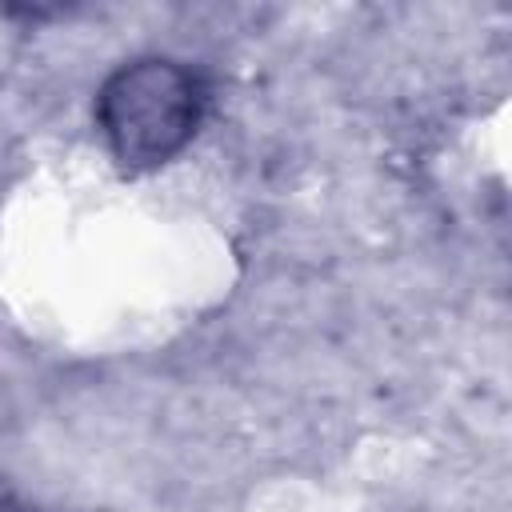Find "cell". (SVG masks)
I'll return each instance as SVG.
<instances>
[{
    "label": "cell",
    "mask_w": 512,
    "mask_h": 512,
    "mask_svg": "<svg viewBox=\"0 0 512 512\" xmlns=\"http://www.w3.org/2000/svg\"><path fill=\"white\" fill-rule=\"evenodd\" d=\"M92 120L108 160L124 176H148L180 160L200 136L208 84L188 60L144 52L100 80Z\"/></svg>",
    "instance_id": "1"
},
{
    "label": "cell",
    "mask_w": 512,
    "mask_h": 512,
    "mask_svg": "<svg viewBox=\"0 0 512 512\" xmlns=\"http://www.w3.org/2000/svg\"><path fill=\"white\" fill-rule=\"evenodd\" d=\"M0 512H48V508H40V504H32L16 492H0Z\"/></svg>",
    "instance_id": "2"
}]
</instances>
